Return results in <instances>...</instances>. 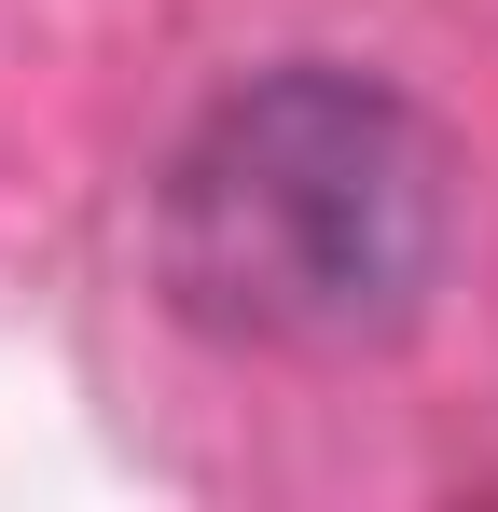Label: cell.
I'll list each match as a JSON object with an SVG mask.
<instances>
[{"label": "cell", "mask_w": 498, "mask_h": 512, "mask_svg": "<svg viewBox=\"0 0 498 512\" xmlns=\"http://www.w3.org/2000/svg\"><path fill=\"white\" fill-rule=\"evenodd\" d=\"M153 250L194 333L263 360H360L415 333L443 277V139L374 70L291 56L180 139Z\"/></svg>", "instance_id": "cell-1"}]
</instances>
